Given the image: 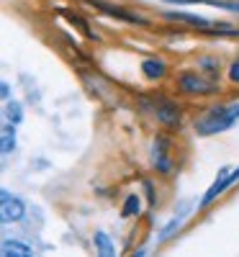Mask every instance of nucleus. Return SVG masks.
<instances>
[{"instance_id":"nucleus-13","label":"nucleus","mask_w":239,"mask_h":257,"mask_svg":"<svg viewBox=\"0 0 239 257\" xmlns=\"http://www.w3.org/2000/svg\"><path fill=\"white\" fill-rule=\"evenodd\" d=\"M229 77H231L234 82H239V62H234V64H231V70H229Z\"/></svg>"},{"instance_id":"nucleus-5","label":"nucleus","mask_w":239,"mask_h":257,"mask_svg":"<svg viewBox=\"0 0 239 257\" xmlns=\"http://www.w3.org/2000/svg\"><path fill=\"white\" fill-rule=\"evenodd\" d=\"M3 254L6 257H31V247L29 244H21V242H3Z\"/></svg>"},{"instance_id":"nucleus-15","label":"nucleus","mask_w":239,"mask_h":257,"mask_svg":"<svg viewBox=\"0 0 239 257\" xmlns=\"http://www.w3.org/2000/svg\"><path fill=\"white\" fill-rule=\"evenodd\" d=\"M167 3H198V0H167Z\"/></svg>"},{"instance_id":"nucleus-10","label":"nucleus","mask_w":239,"mask_h":257,"mask_svg":"<svg viewBox=\"0 0 239 257\" xmlns=\"http://www.w3.org/2000/svg\"><path fill=\"white\" fill-rule=\"evenodd\" d=\"M170 18H178V21H185V24H193V26H211L206 18L201 16H193V13H167Z\"/></svg>"},{"instance_id":"nucleus-1","label":"nucleus","mask_w":239,"mask_h":257,"mask_svg":"<svg viewBox=\"0 0 239 257\" xmlns=\"http://www.w3.org/2000/svg\"><path fill=\"white\" fill-rule=\"evenodd\" d=\"M239 118V103L236 105H229V108H211L198 123V134H219L224 128H229L234 121Z\"/></svg>"},{"instance_id":"nucleus-9","label":"nucleus","mask_w":239,"mask_h":257,"mask_svg":"<svg viewBox=\"0 0 239 257\" xmlns=\"http://www.w3.org/2000/svg\"><path fill=\"white\" fill-rule=\"evenodd\" d=\"M90 3H93L95 8H100V11H105L108 16H116V18H121V21H139L137 16H129V13H124V11H118V8H113V6H105V3H95V0H90Z\"/></svg>"},{"instance_id":"nucleus-4","label":"nucleus","mask_w":239,"mask_h":257,"mask_svg":"<svg viewBox=\"0 0 239 257\" xmlns=\"http://www.w3.org/2000/svg\"><path fill=\"white\" fill-rule=\"evenodd\" d=\"M142 70H144V75L149 80H157V77L165 75V62H160V59H144L142 62Z\"/></svg>"},{"instance_id":"nucleus-16","label":"nucleus","mask_w":239,"mask_h":257,"mask_svg":"<svg viewBox=\"0 0 239 257\" xmlns=\"http://www.w3.org/2000/svg\"><path fill=\"white\" fill-rule=\"evenodd\" d=\"M224 8H229V11H239V3H229V6H224Z\"/></svg>"},{"instance_id":"nucleus-6","label":"nucleus","mask_w":239,"mask_h":257,"mask_svg":"<svg viewBox=\"0 0 239 257\" xmlns=\"http://www.w3.org/2000/svg\"><path fill=\"white\" fill-rule=\"evenodd\" d=\"M93 242H95V249H98L103 257H111V254H113V244H111V239H108V234L98 231L95 237H93Z\"/></svg>"},{"instance_id":"nucleus-7","label":"nucleus","mask_w":239,"mask_h":257,"mask_svg":"<svg viewBox=\"0 0 239 257\" xmlns=\"http://www.w3.org/2000/svg\"><path fill=\"white\" fill-rule=\"evenodd\" d=\"M16 123H8L3 126V155H11L13 149H16Z\"/></svg>"},{"instance_id":"nucleus-12","label":"nucleus","mask_w":239,"mask_h":257,"mask_svg":"<svg viewBox=\"0 0 239 257\" xmlns=\"http://www.w3.org/2000/svg\"><path fill=\"white\" fill-rule=\"evenodd\" d=\"M139 213V198L137 196H129L124 203V216H137Z\"/></svg>"},{"instance_id":"nucleus-3","label":"nucleus","mask_w":239,"mask_h":257,"mask_svg":"<svg viewBox=\"0 0 239 257\" xmlns=\"http://www.w3.org/2000/svg\"><path fill=\"white\" fill-rule=\"evenodd\" d=\"M180 85H183L188 93H211V85L203 82L201 77H193V75H185V77L180 80Z\"/></svg>"},{"instance_id":"nucleus-14","label":"nucleus","mask_w":239,"mask_h":257,"mask_svg":"<svg viewBox=\"0 0 239 257\" xmlns=\"http://www.w3.org/2000/svg\"><path fill=\"white\" fill-rule=\"evenodd\" d=\"M0 93H3V98H11V85L3 82V85H0Z\"/></svg>"},{"instance_id":"nucleus-2","label":"nucleus","mask_w":239,"mask_h":257,"mask_svg":"<svg viewBox=\"0 0 239 257\" xmlns=\"http://www.w3.org/2000/svg\"><path fill=\"white\" fill-rule=\"evenodd\" d=\"M0 203H3V208H0V219H3V224H11V221H21L24 219V201L16 198L11 190H0Z\"/></svg>"},{"instance_id":"nucleus-8","label":"nucleus","mask_w":239,"mask_h":257,"mask_svg":"<svg viewBox=\"0 0 239 257\" xmlns=\"http://www.w3.org/2000/svg\"><path fill=\"white\" fill-rule=\"evenodd\" d=\"M157 116H160L162 121L172 123V121H178V118H180V111H178L172 103H162V105H157Z\"/></svg>"},{"instance_id":"nucleus-11","label":"nucleus","mask_w":239,"mask_h":257,"mask_svg":"<svg viewBox=\"0 0 239 257\" xmlns=\"http://www.w3.org/2000/svg\"><path fill=\"white\" fill-rule=\"evenodd\" d=\"M6 118L8 123H18L21 118H24V108H21V103H8V108H6Z\"/></svg>"}]
</instances>
